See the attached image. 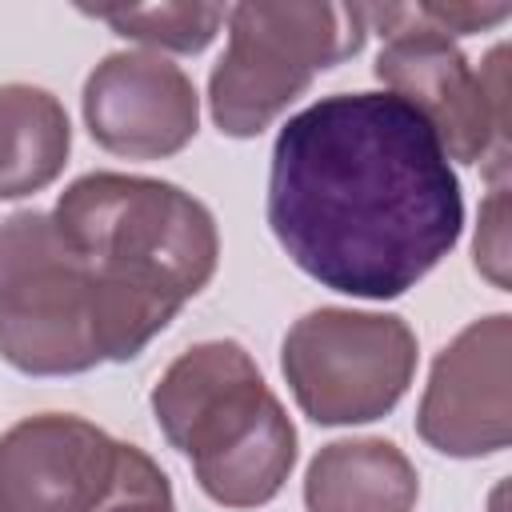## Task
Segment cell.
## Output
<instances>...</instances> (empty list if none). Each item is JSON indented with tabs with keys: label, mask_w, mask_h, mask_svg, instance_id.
I'll return each instance as SVG.
<instances>
[{
	"label": "cell",
	"mask_w": 512,
	"mask_h": 512,
	"mask_svg": "<svg viewBox=\"0 0 512 512\" xmlns=\"http://www.w3.org/2000/svg\"><path fill=\"white\" fill-rule=\"evenodd\" d=\"M88 136L128 160H164L200 128V96L188 72L160 52H108L84 80Z\"/></svg>",
	"instance_id": "9c48e42d"
},
{
	"label": "cell",
	"mask_w": 512,
	"mask_h": 512,
	"mask_svg": "<svg viewBox=\"0 0 512 512\" xmlns=\"http://www.w3.org/2000/svg\"><path fill=\"white\" fill-rule=\"evenodd\" d=\"M420 16L428 24H436L448 40L452 36H472V32H484L500 20L512 16V4H416Z\"/></svg>",
	"instance_id": "2e32d148"
},
{
	"label": "cell",
	"mask_w": 512,
	"mask_h": 512,
	"mask_svg": "<svg viewBox=\"0 0 512 512\" xmlns=\"http://www.w3.org/2000/svg\"><path fill=\"white\" fill-rule=\"evenodd\" d=\"M368 32L384 36L376 80L428 120L444 156L488 164L500 188L508 168V44H496L480 72L416 4H364Z\"/></svg>",
	"instance_id": "8992f818"
},
{
	"label": "cell",
	"mask_w": 512,
	"mask_h": 512,
	"mask_svg": "<svg viewBox=\"0 0 512 512\" xmlns=\"http://www.w3.org/2000/svg\"><path fill=\"white\" fill-rule=\"evenodd\" d=\"M96 512H176L172 484L148 452H140L136 444H120L116 476Z\"/></svg>",
	"instance_id": "5bb4252c"
},
{
	"label": "cell",
	"mask_w": 512,
	"mask_h": 512,
	"mask_svg": "<svg viewBox=\"0 0 512 512\" xmlns=\"http://www.w3.org/2000/svg\"><path fill=\"white\" fill-rule=\"evenodd\" d=\"M52 220L100 288L108 364L136 360L220 260L212 212L152 176L88 172L60 192Z\"/></svg>",
	"instance_id": "7a4b0ae2"
},
{
	"label": "cell",
	"mask_w": 512,
	"mask_h": 512,
	"mask_svg": "<svg viewBox=\"0 0 512 512\" xmlns=\"http://www.w3.org/2000/svg\"><path fill=\"white\" fill-rule=\"evenodd\" d=\"M120 440L84 416L40 412L0 432V512H96Z\"/></svg>",
	"instance_id": "30bf717a"
},
{
	"label": "cell",
	"mask_w": 512,
	"mask_h": 512,
	"mask_svg": "<svg viewBox=\"0 0 512 512\" xmlns=\"http://www.w3.org/2000/svg\"><path fill=\"white\" fill-rule=\"evenodd\" d=\"M420 476L412 460L380 436L332 440L304 472L308 512H412Z\"/></svg>",
	"instance_id": "8fae6325"
},
{
	"label": "cell",
	"mask_w": 512,
	"mask_h": 512,
	"mask_svg": "<svg viewBox=\"0 0 512 512\" xmlns=\"http://www.w3.org/2000/svg\"><path fill=\"white\" fill-rule=\"evenodd\" d=\"M72 148L64 104L36 84H0V200L48 188Z\"/></svg>",
	"instance_id": "7c38bea8"
},
{
	"label": "cell",
	"mask_w": 512,
	"mask_h": 512,
	"mask_svg": "<svg viewBox=\"0 0 512 512\" xmlns=\"http://www.w3.org/2000/svg\"><path fill=\"white\" fill-rule=\"evenodd\" d=\"M268 228L316 284L396 300L460 240V180L420 112L392 92H336L272 144Z\"/></svg>",
	"instance_id": "6da1fadb"
},
{
	"label": "cell",
	"mask_w": 512,
	"mask_h": 512,
	"mask_svg": "<svg viewBox=\"0 0 512 512\" xmlns=\"http://www.w3.org/2000/svg\"><path fill=\"white\" fill-rule=\"evenodd\" d=\"M280 372L312 424H368L408 392L416 336L392 312L312 308L288 328Z\"/></svg>",
	"instance_id": "52a82bcc"
},
{
	"label": "cell",
	"mask_w": 512,
	"mask_h": 512,
	"mask_svg": "<svg viewBox=\"0 0 512 512\" xmlns=\"http://www.w3.org/2000/svg\"><path fill=\"white\" fill-rule=\"evenodd\" d=\"M368 40L364 4H264L228 8V48L208 76V112L224 136H260L308 84L356 56Z\"/></svg>",
	"instance_id": "277c9868"
},
{
	"label": "cell",
	"mask_w": 512,
	"mask_h": 512,
	"mask_svg": "<svg viewBox=\"0 0 512 512\" xmlns=\"http://www.w3.org/2000/svg\"><path fill=\"white\" fill-rule=\"evenodd\" d=\"M84 16L104 20L116 36L140 40L148 48L204 52L220 24L228 20L224 4H140V8H80Z\"/></svg>",
	"instance_id": "4fadbf2b"
},
{
	"label": "cell",
	"mask_w": 512,
	"mask_h": 512,
	"mask_svg": "<svg viewBox=\"0 0 512 512\" xmlns=\"http://www.w3.org/2000/svg\"><path fill=\"white\" fill-rule=\"evenodd\" d=\"M512 316L492 312L456 332L432 360L416 408V432L428 448L476 460L504 452L512 440Z\"/></svg>",
	"instance_id": "ba28073f"
},
{
	"label": "cell",
	"mask_w": 512,
	"mask_h": 512,
	"mask_svg": "<svg viewBox=\"0 0 512 512\" xmlns=\"http://www.w3.org/2000/svg\"><path fill=\"white\" fill-rule=\"evenodd\" d=\"M476 272H484L496 288H508V192L504 188H492V196L480 208Z\"/></svg>",
	"instance_id": "9a60e30c"
},
{
	"label": "cell",
	"mask_w": 512,
	"mask_h": 512,
	"mask_svg": "<svg viewBox=\"0 0 512 512\" xmlns=\"http://www.w3.org/2000/svg\"><path fill=\"white\" fill-rule=\"evenodd\" d=\"M0 356L24 376L108 364L100 288L52 212L24 208L0 224Z\"/></svg>",
	"instance_id": "5b68a950"
},
{
	"label": "cell",
	"mask_w": 512,
	"mask_h": 512,
	"mask_svg": "<svg viewBox=\"0 0 512 512\" xmlns=\"http://www.w3.org/2000/svg\"><path fill=\"white\" fill-rule=\"evenodd\" d=\"M152 416L192 460L200 492L224 508L268 504L296 464V428L236 340L180 352L152 388Z\"/></svg>",
	"instance_id": "3957f363"
}]
</instances>
